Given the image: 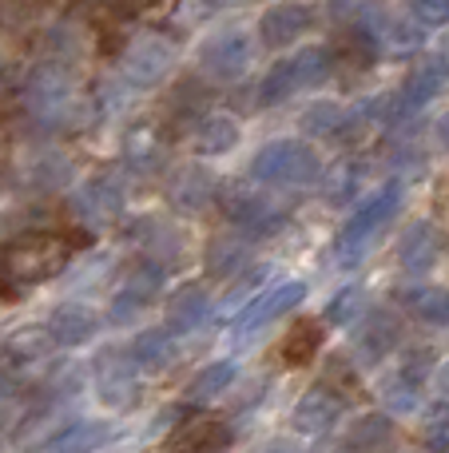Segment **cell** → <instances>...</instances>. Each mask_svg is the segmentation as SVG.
Listing matches in <instances>:
<instances>
[{
  "instance_id": "4fadbf2b",
  "label": "cell",
  "mask_w": 449,
  "mask_h": 453,
  "mask_svg": "<svg viewBox=\"0 0 449 453\" xmlns=\"http://www.w3.org/2000/svg\"><path fill=\"white\" fill-rule=\"evenodd\" d=\"M449 84V56H422L410 72H406L402 88H398V111L406 116H418L426 111Z\"/></svg>"
},
{
  "instance_id": "7bdbcfd3",
  "label": "cell",
  "mask_w": 449,
  "mask_h": 453,
  "mask_svg": "<svg viewBox=\"0 0 449 453\" xmlns=\"http://www.w3.org/2000/svg\"><path fill=\"white\" fill-rule=\"evenodd\" d=\"M422 446L426 449H449V414L434 418V422L422 430Z\"/></svg>"
},
{
  "instance_id": "5bb4252c",
  "label": "cell",
  "mask_w": 449,
  "mask_h": 453,
  "mask_svg": "<svg viewBox=\"0 0 449 453\" xmlns=\"http://www.w3.org/2000/svg\"><path fill=\"white\" fill-rule=\"evenodd\" d=\"M445 255V231L434 219H414L406 223L402 239H398V266L406 274H430L438 266V258Z\"/></svg>"
},
{
  "instance_id": "74e56055",
  "label": "cell",
  "mask_w": 449,
  "mask_h": 453,
  "mask_svg": "<svg viewBox=\"0 0 449 453\" xmlns=\"http://www.w3.org/2000/svg\"><path fill=\"white\" fill-rule=\"evenodd\" d=\"M103 438H108V430H103L100 422H76V426H64V434L48 438L44 446L48 449H92V446H100Z\"/></svg>"
},
{
  "instance_id": "b9f144b4",
  "label": "cell",
  "mask_w": 449,
  "mask_h": 453,
  "mask_svg": "<svg viewBox=\"0 0 449 453\" xmlns=\"http://www.w3.org/2000/svg\"><path fill=\"white\" fill-rule=\"evenodd\" d=\"M207 12H211V0H179V8H175V24H179V28H195Z\"/></svg>"
},
{
  "instance_id": "30bf717a",
  "label": "cell",
  "mask_w": 449,
  "mask_h": 453,
  "mask_svg": "<svg viewBox=\"0 0 449 453\" xmlns=\"http://www.w3.org/2000/svg\"><path fill=\"white\" fill-rule=\"evenodd\" d=\"M72 104H76V80H72V68L60 60H48L36 76L28 80V108L36 111L48 124H60L68 119Z\"/></svg>"
},
{
  "instance_id": "60d3db41",
  "label": "cell",
  "mask_w": 449,
  "mask_h": 453,
  "mask_svg": "<svg viewBox=\"0 0 449 453\" xmlns=\"http://www.w3.org/2000/svg\"><path fill=\"white\" fill-rule=\"evenodd\" d=\"M103 266H111V255H100V250H95V255L80 258V263L72 266V279L76 282H95L103 274Z\"/></svg>"
},
{
  "instance_id": "8992f818",
  "label": "cell",
  "mask_w": 449,
  "mask_h": 453,
  "mask_svg": "<svg viewBox=\"0 0 449 453\" xmlns=\"http://www.w3.org/2000/svg\"><path fill=\"white\" fill-rule=\"evenodd\" d=\"M223 215H227L243 234H251V239H267V234H275L278 226L286 223V211L263 191V183H255V180L235 183V188L227 191Z\"/></svg>"
},
{
  "instance_id": "cb8c5ba5",
  "label": "cell",
  "mask_w": 449,
  "mask_h": 453,
  "mask_svg": "<svg viewBox=\"0 0 449 453\" xmlns=\"http://www.w3.org/2000/svg\"><path fill=\"white\" fill-rule=\"evenodd\" d=\"M394 446V418L386 410L378 414H358L354 422L342 430V449H354V453H370V449H386Z\"/></svg>"
},
{
  "instance_id": "ffe728a7",
  "label": "cell",
  "mask_w": 449,
  "mask_h": 453,
  "mask_svg": "<svg viewBox=\"0 0 449 453\" xmlns=\"http://www.w3.org/2000/svg\"><path fill=\"white\" fill-rule=\"evenodd\" d=\"M103 314L95 311V306L88 303H64L52 311V319H48V330H52V338L60 346H84L88 338H95V330H100Z\"/></svg>"
},
{
  "instance_id": "d6986e66",
  "label": "cell",
  "mask_w": 449,
  "mask_h": 453,
  "mask_svg": "<svg viewBox=\"0 0 449 453\" xmlns=\"http://www.w3.org/2000/svg\"><path fill=\"white\" fill-rule=\"evenodd\" d=\"M207 314H211V295H207V287L203 282H183V287L171 290V298H167L164 319H167V330L179 338V334H195L207 322Z\"/></svg>"
},
{
  "instance_id": "e575fe53",
  "label": "cell",
  "mask_w": 449,
  "mask_h": 453,
  "mask_svg": "<svg viewBox=\"0 0 449 453\" xmlns=\"http://www.w3.org/2000/svg\"><path fill=\"white\" fill-rule=\"evenodd\" d=\"M299 92V80H294V68H291V56L275 60L267 68V76L259 80V108H275V104L291 100Z\"/></svg>"
},
{
  "instance_id": "8d00e7d4",
  "label": "cell",
  "mask_w": 449,
  "mask_h": 453,
  "mask_svg": "<svg viewBox=\"0 0 449 453\" xmlns=\"http://www.w3.org/2000/svg\"><path fill=\"white\" fill-rule=\"evenodd\" d=\"M52 330L48 326H20L8 334V358L12 362H40L52 350Z\"/></svg>"
},
{
  "instance_id": "e0dca14e",
  "label": "cell",
  "mask_w": 449,
  "mask_h": 453,
  "mask_svg": "<svg viewBox=\"0 0 449 453\" xmlns=\"http://www.w3.org/2000/svg\"><path fill=\"white\" fill-rule=\"evenodd\" d=\"M215 175L203 164H183L179 172H171L167 180V203L183 215H199L215 203Z\"/></svg>"
},
{
  "instance_id": "9c48e42d",
  "label": "cell",
  "mask_w": 449,
  "mask_h": 453,
  "mask_svg": "<svg viewBox=\"0 0 449 453\" xmlns=\"http://www.w3.org/2000/svg\"><path fill=\"white\" fill-rule=\"evenodd\" d=\"M164 271L167 266L156 263V258L143 263V266H135V271H127L124 282H119L108 298V319L116 322V326H127V322L140 319V314L159 298V290H164V279H167Z\"/></svg>"
},
{
  "instance_id": "836d02e7",
  "label": "cell",
  "mask_w": 449,
  "mask_h": 453,
  "mask_svg": "<svg viewBox=\"0 0 449 453\" xmlns=\"http://www.w3.org/2000/svg\"><path fill=\"white\" fill-rule=\"evenodd\" d=\"M167 446H175V449H223V446H231V430L223 422L203 418V422L179 426V434H175Z\"/></svg>"
},
{
  "instance_id": "4dcf8cb0",
  "label": "cell",
  "mask_w": 449,
  "mask_h": 453,
  "mask_svg": "<svg viewBox=\"0 0 449 453\" xmlns=\"http://www.w3.org/2000/svg\"><path fill=\"white\" fill-rule=\"evenodd\" d=\"M24 180H28L32 188H44V191L64 188V183L72 180V164H68V156H64V151L40 148V151H32V159L24 164Z\"/></svg>"
},
{
  "instance_id": "7402d4cb",
  "label": "cell",
  "mask_w": 449,
  "mask_h": 453,
  "mask_svg": "<svg viewBox=\"0 0 449 453\" xmlns=\"http://www.w3.org/2000/svg\"><path fill=\"white\" fill-rule=\"evenodd\" d=\"M251 234H243L235 226V234H215L211 242H207V274H215V279H231V274H243L247 263H251Z\"/></svg>"
},
{
  "instance_id": "1f68e13d",
  "label": "cell",
  "mask_w": 449,
  "mask_h": 453,
  "mask_svg": "<svg viewBox=\"0 0 449 453\" xmlns=\"http://www.w3.org/2000/svg\"><path fill=\"white\" fill-rule=\"evenodd\" d=\"M366 311V290L358 282H342L339 290H331V298L323 303V326H354Z\"/></svg>"
},
{
  "instance_id": "d6a6232c",
  "label": "cell",
  "mask_w": 449,
  "mask_h": 453,
  "mask_svg": "<svg viewBox=\"0 0 449 453\" xmlns=\"http://www.w3.org/2000/svg\"><path fill=\"white\" fill-rule=\"evenodd\" d=\"M318 350H323V319L299 322V326H291V334L283 338V362L286 366H310Z\"/></svg>"
},
{
  "instance_id": "2e32d148",
  "label": "cell",
  "mask_w": 449,
  "mask_h": 453,
  "mask_svg": "<svg viewBox=\"0 0 449 453\" xmlns=\"http://www.w3.org/2000/svg\"><path fill=\"white\" fill-rule=\"evenodd\" d=\"M95 398L103 410H132L140 402V370L132 358H103L95 366Z\"/></svg>"
},
{
  "instance_id": "6da1fadb",
  "label": "cell",
  "mask_w": 449,
  "mask_h": 453,
  "mask_svg": "<svg viewBox=\"0 0 449 453\" xmlns=\"http://www.w3.org/2000/svg\"><path fill=\"white\" fill-rule=\"evenodd\" d=\"M402 199H406V183L398 180V175L386 183H378L370 196L358 199V207H350L346 223H342L339 239H334V258H339L342 266L362 263L366 250L374 247V239H378V234L386 231V223L398 215Z\"/></svg>"
},
{
  "instance_id": "f35d334b",
  "label": "cell",
  "mask_w": 449,
  "mask_h": 453,
  "mask_svg": "<svg viewBox=\"0 0 449 453\" xmlns=\"http://www.w3.org/2000/svg\"><path fill=\"white\" fill-rule=\"evenodd\" d=\"M406 16L418 20L426 32L449 28V0H406Z\"/></svg>"
},
{
  "instance_id": "f546056e",
  "label": "cell",
  "mask_w": 449,
  "mask_h": 453,
  "mask_svg": "<svg viewBox=\"0 0 449 453\" xmlns=\"http://www.w3.org/2000/svg\"><path fill=\"white\" fill-rule=\"evenodd\" d=\"M346 124H350V111L339 100H310L299 116L302 135H310V140H334Z\"/></svg>"
},
{
  "instance_id": "83f0119b",
  "label": "cell",
  "mask_w": 449,
  "mask_h": 453,
  "mask_svg": "<svg viewBox=\"0 0 449 453\" xmlns=\"http://www.w3.org/2000/svg\"><path fill=\"white\" fill-rule=\"evenodd\" d=\"M291 68L299 88H318L339 72V52L331 44H302L299 52L291 56Z\"/></svg>"
},
{
  "instance_id": "bcb514c9",
  "label": "cell",
  "mask_w": 449,
  "mask_h": 453,
  "mask_svg": "<svg viewBox=\"0 0 449 453\" xmlns=\"http://www.w3.org/2000/svg\"><path fill=\"white\" fill-rule=\"evenodd\" d=\"M108 4L124 8V12H135V8H143V4H148V0H108Z\"/></svg>"
},
{
  "instance_id": "ee69618b",
  "label": "cell",
  "mask_w": 449,
  "mask_h": 453,
  "mask_svg": "<svg viewBox=\"0 0 449 453\" xmlns=\"http://www.w3.org/2000/svg\"><path fill=\"white\" fill-rule=\"evenodd\" d=\"M430 394H434L442 406H449V354L438 358L434 370H430Z\"/></svg>"
},
{
  "instance_id": "44dd1931",
  "label": "cell",
  "mask_w": 449,
  "mask_h": 453,
  "mask_svg": "<svg viewBox=\"0 0 449 453\" xmlns=\"http://www.w3.org/2000/svg\"><path fill=\"white\" fill-rule=\"evenodd\" d=\"M243 143V124L227 111H211V116L199 119L195 127V151L203 159H219V156H231V151Z\"/></svg>"
},
{
  "instance_id": "484cf974",
  "label": "cell",
  "mask_w": 449,
  "mask_h": 453,
  "mask_svg": "<svg viewBox=\"0 0 449 453\" xmlns=\"http://www.w3.org/2000/svg\"><path fill=\"white\" fill-rule=\"evenodd\" d=\"M171 358H175V334L167 326L140 330L132 338V362L140 374H159V370L171 366Z\"/></svg>"
},
{
  "instance_id": "f6af8a7d",
  "label": "cell",
  "mask_w": 449,
  "mask_h": 453,
  "mask_svg": "<svg viewBox=\"0 0 449 453\" xmlns=\"http://www.w3.org/2000/svg\"><path fill=\"white\" fill-rule=\"evenodd\" d=\"M434 135H438V148H442V151H445V156H449V111H445V116H442V119H438Z\"/></svg>"
},
{
  "instance_id": "d590c367",
  "label": "cell",
  "mask_w": 449,
  "mask_h": 453,
  "mask_svg": "<svg viewBox=\"0 0 449 453\" xmlns=\"http://www.w3.org/2000/svg\"><path fill=\"white\" fill-rule=\"evenodd\" d=\"M148 250L156 263L164 266H175L183 263V255H187V231H179L175 223H151V234H148Z\"/></svg>"
},
{
  "instance_id": "ac0fdd59",
  "label": "cell",
  "mask_w": 449,
  "mask_h": 453,
  "mask_svg": "<svg viewBox=\"0 0 449 453\" xmlns=\"http://www.w3.org/2000/svg\"><path fill=\"white\" fill-rule=\"evenodd\" d=\"M366 159L362 156H342L334 159L331 167H326L323 175H318V183H323V199L331 207H350L362 199V188H366Z\"/></svg>"
},
{
  "instance_id": "4316f807",
  "label": "cell",
  "mask_w": 449,
  "mask_h": 453,
  "mask_svg": "<svg viewBox=\"0 0 449 453\" xmlns=\"http://www.w3.org/2000/svg\"><path fill=\"white\" fill-rule=\"evenodd\" d=\"M239 382V362L235 358H215L199 366V374L187 382V402H215Z\"/></svg>"
},
{
  "instance_id": "9a60e30c",
  "label": "cell",
  "mask_w": 449,
  "mask_h": 453,
  "mask_svg": "<svg viewBox=\"0 0 449 453\" xmlns=\"http://www.w3.org/2000/svg\"><path fill=\"white\" fill-rule=\"evenodd\" d=\"M124 211V183L116 175H92L72 196V215L84 226H103Z\"/></svg>"
},
{
  "instance_id": "7c38bea8",
  "label": "cell",
  "mask_w": 449,
  "mask_h": 453,
  "mask_svg": "<svg viewBox=\"0 0 449 453\" xmlns=\"http://www.w3.org/2000/svg\"><path fill=\"white\" fill-rule=\"evenodd\" d=\"M318 20V8L307 0H275L263 8L259 16V40L263 48H294L310 32V24Z\"/></svg>"
},
{
  "instance_id": "52a82bcc",
  "label": "cell",
  "mask_w": 449,
  "mask_h": 453,
  "mask_svg": "<svg viewBox=\"0 0 449 453\" xmlns=\"http://www.w3.org/2000/svg\"><path fill=\"white\" fill-rule=\"evenodd\" d=\"M402 334H406V326L390 306L362 311V319L354 322V334H350V358L358 366H378V362H386L402 346Z\"/></svg>"
},
{
  "instance_id": "603a6c76",
  "label": "cell",
  "mask_w": 449,
  "mask_h": 453,
  "mask_svg": "<svg viewBox=\"0 0 449 453\" xmlns=\"http://www.w3.org/2000/svg\"><path fill=\"white\" fill-rule=\"evenodd\" d=\"M378 402L390 418H410L422 410V378L410 374V370H390L378 382Z\"/></svg>"
},
{
  "instance_id": "5b68a950",
  "label": "cell",
  "mask_w": 449,
  "mask_h": 453,
  "mask_svg": "<svg viewBox=\"0 0 449 453\" xmlns=\"http://www.w3.org/2000/svg\"><path fill=\"white\" fill-rule=\"evenodd\" d=\"M68 263V242L56 234H28V239L12 242L4 255V274L12 282H44Z\"/></svg>"
},
{
  "instance_id": "8fae6325",
  "label": "cell",
  "mask_w": 449,
  "mask_h": 453,
  "mask_svg": "<svg viewBox=\"0 0 449 453\" xmlns=\"http://www.w3.org/2000/svg\"><path fill=\"white\" fill-rule=\"evenodd\" d=\"M342 402H346L342 390H334L331 382L310 386L291 410V430L299 434V438H310V441L331 438L342 422Z\"/></svg>"
},
{
  "instance_id": "7a4b0ae2",
  "label": "cell",
  "mask_w": 449,
  "mask_h": 453,
  "mask_svg": "<svg viewBox=\"0 0 449 453\" xmlns=\"http://www.w3.org/2000/svg\"><path fill=\"white\" fill-rule=\"evenodd\" d=\"M318 175L323 159L307 140H270L251 159V180L263 188H310Z\"/></svg>"
},
{
  "instance_id": "ab89813d",
  "label": "cell",
  "mask_w": 449,
  "mask_h": 453,
  "mask_svg": "<svg viewBox=\"0 0 449 453\" xmlns=\"http://www.w3.org/2000/svg\"><path fill=\"white\" fill-rule=\"evenodd\" d=\"M366 8H370V0H326V16L334 24H346V28L362 20Z\"/></svg>"
},
{
  "instance_id": "ba28073f",
  "label": "cell",
  "mask_w": 449,
  "mask_h": 453,
  "mask_svg": "<svg viewBox=\"0 0 449 453\" xmlns=\"http://www.w3.org/2000/svg\"><path fill=\"white\" fill-rule=\"evenodd\" d=\"M175 68V40L164 32H140L124 52V80L132 88H156Z\"/></svg>"
},
{
  "instance_id": "f1b7e54d",
  "label": "cell",
  "mask_w": 449,
  "mask_h": 453,
  "mask_svg": "<svg viewBox=\"0 0 449 453\" xmlns=\"http://www.w3.org/2000/svg\"><path fill=\"white\" fill-rule=\"evenodd\" d=\"M164 159H167V148H164V140H159L156 127H135V132H127L124 164L132 167V172L151 175V172H159V167H164Z\"/></svg>"
},
{
  "instance_id": "277c9868",
  "label": "cell",
  "mask_w": 449,
  "mask_h": 453,
  "mask_svg": "<svg viewBox=\"0 0 449 453\" xmlns=\"http://www.w3.org/2000/svg\"><path fill=\"white\" fill-rule=\"evenodd\" d=\"M299 303H307V282L302 279H283L275 282V287L259 290V295H251L243 306H239L235 322H231V334L239 338V342H251L259 330H267L270 322H278L283 314L299 311Z\"/></svg>"
},
{
  "instance_id": "d4e9b609",
  "label": "cell",
  "mask_w": 449,
  "mask_h": 453,
  "mask_svg": "<svg viewBox=\"0 0 449 453\" xmlns=\"http://www.w3.org/2000/svg\"><path fill=\"white\" fill-rule=\"evenodd\" d=\"M398 303H402L406 314H414L426 326L449 330V287H430V282L406 287V290H398Z\"/></svg>"
},
{
  "instance_id": "3957f363",
  "label": "cell",
  "mask_w": 449,
  "mask_h": 453,
  "mask_svg": "<svg viewBox=\"0 0 449 453\" xmlns=\"http://www.w3.org/2000/svg\"><path fill=\"white\" fill-rule=\"evenodd\" d=\"M255 64V36L239 24L211 32V36L199 44V72H203L211 84H235L251 72Z\"/></svg>"
}]
</instances>
